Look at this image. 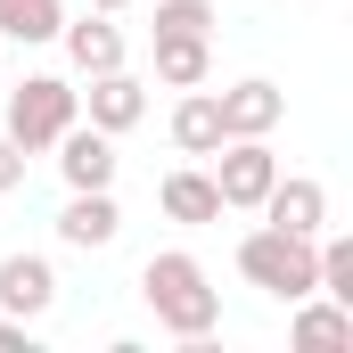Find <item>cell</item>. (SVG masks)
Segmentation results:
<instances>
[{
  "mask_svg": "<svg viewBox=\"0 0 353 353\" xmlns=\"http://www.w3.org/2000/svg\"><path fill=\"white\" fill-rule=\"evenodd\" d=\"M140 296H148L157 329L181 337V345H205V337L222 329V288L205 279L197 255H181V247H165V255H148V263H140Z\"/></svg>",
  "mask_w": 353,
  "mask_h": 353,
  "instance_id": "cell-1",
  "label": "cell"
},
{
  "mask_svg": "<svg viewBox=\"0 0 353 353\" xmlns=\"http://www.w3.org/2000/svg\"><path fill=\"white\" fill-rule=\"evenodd\" d=\"M239 271L263 288V296H279V304H296V296H312L321 288V247L312 239H296V230H247L239 239Z\"/></svg>",
  "mask_w": 353,
  "mask_h": 353,
  "instance_id": "cell-2",
  "label": "cell"
},
{
  "mask_svg": "<svg viewBox=\"0 0 353 353\" xmlns=\"http://www.w3.org/2000/svg\"><path fill=\"white\" fill-rule=\"evenodd\" d=\"M83 115V99H74V83H58V74H25V83L8 90V140L25 148V157H41V148H58V132Z\"/></svg>",
  "mask_w": 353,
  "mask_h": 353,
  "instance_id": "cell-3",
  "label": "cell"
},
{
  "mask_svg": "<svg viewBox=\"0 0 353 353\" xmlns=\"http://www.w3.org/2000/svg\"><path fill=\"white\" fill-rule=\"evenodd\" d=\"M271 181H279L271 140H222V148H214V189H222V214H255Z\"/></svg>",
  "mask_w": 353,
  "mask_h": 353,
  "instance_id": "cell-4",
  "label": "cell"
},
{
  "mask_svg": "<svg viewBox=\"0 0 353 353\" xmlns=\"http://www.w3.org/2000/svg\"><path fill=\"white\" fill-rule=\"evenodd\" d=\"M214 107H222V140H271V132H279V115H288L279 83H263V74L214 90Z\"/></svg>",
  "mask_w": 353,
  "mask_h": 353,
  "instance_id": "cell-5",
  "label": "cell"
},
{
  "mask_svg": "<svg viewBox=\"0 0 353 353\" xmlns=\"http://www.w3.org/2000/svg\"><path fill=\"white\" fill-rule=\"evenodd\" d=\"M255 214H263L271 230L321 239V230H329V189H321V181H304V173H279V181L263 189V205H255Z\"/></svg>",
  "mask_w": 353,
  "mask_h": 353,
  "instance_id": "cell-6",
  "label": "cell"
},
{
  "mask_svg": "<svg viewBox=\"0 0 353 353\" xmlns=\"http://www.w3.org/2000/svg\"><path fill=\"white\" fill-rule=\"evenodd\" d=\"M58 304V271H50V255H0V312L8 321H41Z\"/></svg>",
  "mask_w": 353,
  "mask_h": 353,
  "instance_id": "cell-7",
  "label": "cell"
},
{
  "mask_svg": "<svg viewBox=\"0 0 353 353\" xmlns=\"http://www.w3.org/2000/svg\"><path fill=\"white\" fill-rule=\"evenodd\" d=\"M58 173H66V189H107L115 181V132H99V123H66L58 132Z\"/></svg>",
  "mask_w": 353,
  "mask_h": 353,
  "instance_id": "cell-8",
  "label": "cell"
},
{
  "mask_svg": "<svg viewBox=\"0 0 353 353\" xmlns=\"http://www.w3.org/2000/svg\"><path fill=\"white\" fill-rule=\"evenodd\" d=\"M83 83H90V90H74V99L90 107V123H99V132H115V140H123V132L148 115V90L132 83L123 66H107V74H83Z\"/></svg>",
  "mask_w": 353,
  "mask_h": 353,
  "instance_id": "cell-9",
  "label": "cell"
},
{
  "mask_svg": "<svg viewBox=\"0 0 353 353\" xmlns=\"http://www.w3.org/2000/svg\"><path fill=\"white\" fill-rule=\"evenodd\" d=\"M148 50H157V83L165 90H197L214 74V33H148Z\"/></svg>",
  "mask_w": 353,
  "mask_h": 353,
  "instance_id": "cell-10",
  "label": "cell"
},
{
  "mask_svg": "<svg viewBox=\"0 0 353 353\" xmlns=\"http://www.w3.org/2000/svg\"><path fill=\"white\" fill-rule=\"evenodd\" d=\"M157 205L173 214L181 230H205V222H222V189H214V173H197V165H181V173L157 181Z\"/></svg>",
  "mask_w": 353,
  "mask_h": 353,
  "instance_id": "cell-11",
  "label": "cell"
},
{
  "mask_svg": "<svg viewBox=\"0 0 353 353\" xmlns=\"http://www.w3.org/2000/svg\"><path fill=\"white\" fill-rule=\"evenodd\" d=\"M58 41H66V58H74V74H107V66H123V25L115 17H74V25H58Z\"/></svg>",
  "mask_w": 353,
  "mask_h": 353,
  "instance_id": "cell-12",
  "label": "cell"
},
{
  "mask_svg": "<svg viewBox=\"0 0 353 353\" xmlns=\"http://www.w3.org/2000/svg\"><path fill=\"white\" fill-rule=\"evenodd\" d=\"M115 230H123V214H115V197H107V189H74V197H66V214H58V239H66V247H115Z\"/></svg>",
  "mask_w": 353,
  "mask_h": 353,
  "instance_id": "cell-13",
  "label": "cell"
},
{
  "mask_svg": "<svg viewBox=\"0 0 353 353\" xmlns=\"http://www.w3.org/2000/svg\"><path fill=\"white\" fill-rule=\"evenodd\" d=\"M288 312H296V321H288L296 345H353V304H337V296L312 288V296H296Z\"/></svg>",
  "mask_w": 353,
  "mask_h": 353,
  "instance_id": "cell-14",
  "label": "cell"
},
{
  "mask_svg": "<svg viewBox=\"0 0 353 353\" xmlns=\"http://www.w3.org/2000/svg\"><path fill=\"white\" fill-rule=\"evenodd\" d=\"M173 148H181V157H214V148H222V107H214V90H205V83L181 90V107H173Z\"/></svg>",
  "mask_w": 353,
  "mask_h": 353,
  "instance_id": "cell-15",
  "label": "cell"
},
{
  "mask_svg": "<svg viewBox=\"0 0 353 353\" xmlns=\"http://www.w3.org/2000/svg\"><path fill=\"white\" fill-rule=\"evenodd\" d=\"M66 25V0H0V41H58Z\"/></svg>",
  "mask_w": 353,
  "mask_h": 353,
  "instance_id": "cell-16",
  "label": "cell"
},
{
  "mask_svg": "<svg viewBox=\"0 0 353 353\" xmlns=\"http://www.w3.org/2000/svg\"><path fill=\"white\" fill-rule=\"evenodd\" d=\"M157 33H214L205 0H157Z\"/></svg>",
  "mask_w": 353,
  "mask_h": 353,
  "instance_id": "cell-17",
  "label": "cell"
},
{
  "mask_svg": "<svg viewBox=\"0 0 353 353\" xmlns=\"http://www.w3.org/2000/svg\"><path fill=\"white\" fill-rule=\"evenodd\" d=\"M17 181H25V148H17V140H8V132H0V197H8V189H17Z\"/></svg>",
  "mask_w": 353,
  "mask_h": 353,
  "instance_id": "cell-18",
  "label": "cell"
},
{
  "mask_svg": "<svg viewBox=\"0 0 353 353\" xmlns=\"http://www.w3.org/2000/svg\"><path fill=\"white\" fill-rule=\"evenodd\" d=\"M0 353H33V337H25V321H8V312H0Z\"/></svg>",
  "mask_w": 353,
  "mask_h": 353,
  "instance_id": "cell-19",
  "label": "cell"
},
{
  "mask_svg": "<svg viewBox=\"0 0 353 353\" xmlns=\"http://www.w3.org/2000/svg\"><path fill=\"white\" fill-rule=\"evenodd\" d=\"M90 8H99V17H123V8H132V0H90Z\"/></svg>",
  "mask_w": 353,
  "mask_h": 353,
  "instance_id": "cell-20",
  "label": "cell"
}]
</instances>
